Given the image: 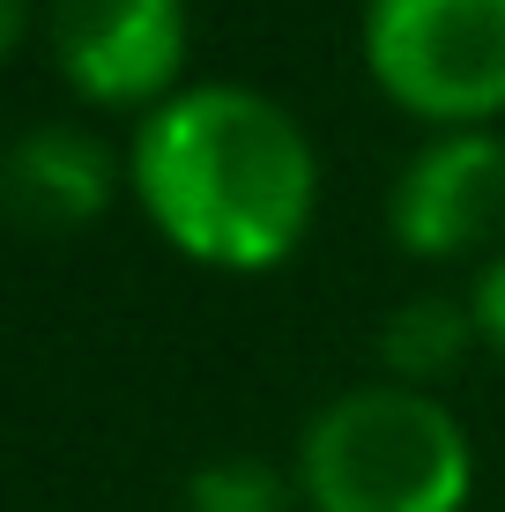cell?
<instances>
[{"label":"cell","instance_id":"cell-1","mask_svg":"<svg viewBox=\"0 0 505 512\" xmlns=\"http://www.w3.org/2000/svg\"><path fill=\"white\" fill-rule=\"evenodd\" d=\"M127 193L179 260L268 275L312 238L320 149L305 119L253 82H186L134 119Z\"/></svg>","mask_w":505,"mask_h":512},{"label":"cell","instance_id":"cell-2","mask_svg":"<svg viewBox=\"0 0 505 512\" xmlns=\"http://www.w3.org/2000/svg\"><path fill=\"white\" fill-rule=\"evenodd\" d=\"M298 498L312 512H468V423L431 386H350L298 438Z\"/></svg>","mask_w":505,"mask_h":512},{"label":"cell","instance_id":"cell-3","mask_svg":"<svg viewBox=\"0 0 505 512\" xmlns=\"http://www.w3.org/2000/svg\"><path fill=\"white\" fill-rule=\"evenodd\" d=\"M364 75L424 134L505 119V0H364Z\"/></svg>","mask_w":505,"mask_h":512},{"label":"cell","instance_id":"cell-4","mask_svg":"<svg viewBox=\"0 0 505 512\" xmlns=\"http://www.w3.org/2000/svg\"><path fill=\"white\" fill-rule=\"evenodd\" d=\"M45 45L75 104L142 119L171 90H186L194 15L186 0H52Z\"/></svg>","mask_w":505,"mask_h":512},{"label":"cell","instance_id":"cell-5","mask_svg":"<svg viewBox=\"0 0 505 512\" xmlns=\"http://www.w3.org/2000/svg\"><path fill=\"white\" fill-rule=\"evenodd\" d=\"M505 231V134L498 127H446L387 186V238L409 260H468L491 253Z\"/></svg>","mask_w":505,"mask_h":512},{"label":"cell","instance_id":"cell-6","mask_svg":"<svg viewBox=\"0 0 505 512\" xmlns=\"http://www.w3.org/2000/svg\"><path fill=\"white\" fill-rule=\"evenodd\" d=\"M119 179H127V156L104 149V134H90L82 119H45L0 156V208L38 238H67L112 208Z\"/></svg>","mask_w":505,"mask_h":512},{"label":"cell","instance_id":"cell-7","mask_svg":"<svg viewBox=\"0 0 505 512\" xmlns=\"http://www.w3.org/2000/svg\"><path fill=\"white\" fill-rule=\"evenodd\" d=\"M468 349H483L468 297H409L379 320V372L402 386H439Z\"/></svg>","mask_w":505,"mask_h":512},{"label":"cell","instance_id":"cell-8","mask_svg":"<svg viewBox=\"0 0 505 512\" xmlns=\"http://www.w3.org/2000/svg\"><path fill=\"white\" fill-rule=\"evenodd\" d=\"M186 512H290V483L260 453H223L186 475Z\"/></svg>","mask_w":505,"mask_h":512},{"label":"cell","instance_id":"cell-9","mask_svg":"<svg viewBox=\"0 0 505 512\" xmlns=\"http://www.w3.org/2000/svg\"><path fill=\"white\" fill-rule=\"evenodd\" d=\"M468 312H476V342L505 364V245L476 268V282H468Z\"/></svg>","mask_w":505,"mask_h":512},{"label":"cell","instance_id":"cell-10","mask_svg":"<svg viewBox=\"0 0 505 512\" xmlns=\"http://www.w3.org/2000/svg\"><path fill=\"white\" fill-rule=\"evenodd\" d=\"M30 23H38V8H30V0H0V67H8L15 52H23Z\"/></svg>","mask_w":505,"mask_h":512}]
</instances>
